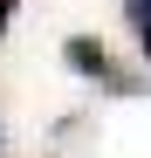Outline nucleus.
<instances>
[{
	"label": "nucleus",
	"instance_id": "1",
	"mask_svg": "<svg viewBox=\"0 0 151 158\" xmlns=\"http://www.w3.org/2000/svg\"><path fill=\"white\" fill-rule=\"evenodd\" d=\"M62 55H69V69H76V76H96V83H110V89H131V76H117V69H110V55H103L96 41H69Z\"/></svg>",
	"mask_w": 151,
	"mask_h": 158
},
{
	"label": "nucleus",
	"instance_id": "2",
	"mask_svg": "<svg viewBox=\"0 0 151 158\" xmlns=\"http://www.w3.org/2000/svg\"><path fill=\"white\" fill-rule=\"evenodd\" d=\"M124 14H131L137 28H151V0H124Z\"/></svg>",
	"mask_w": 151,
	"mask_h": 158
},
{
	"label": "nucleus",
	"instance_id": "3",
	"mask_svg": "<svg viewBox=\"0 0 151 158\" xmlns=\"http://www.w3.org/2000/svg\"><path fill=\"white\" fill-rule=\"evenodd\" d=\"M7 21H14V0H0V35H7Z\"/></svg>",
	"mask_w": 151,
	"mask_h": 158
},
{
	"label": "nucleus",
	"instance_id": "4",
	"mask_svg": "<svg viewBox=\"0 0 151 158\" xmlns=\"http://www.w3.org/2000/svg\"><path fill=\"white\" fill-rule=\"evenodd\" d=\"M137 48H144V62H151V28H137Z\"/></svg>",
	"mask_w": 151,
	"mask_h": 158
}]
</instances>
